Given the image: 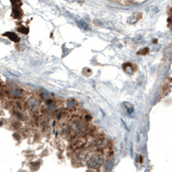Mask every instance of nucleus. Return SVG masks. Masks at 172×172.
I'll use <instances>...</instances> for the list:
<instances>
[{
	"mask_svg": "<svg viewBox=\"0 0 172 172\" xmlns=\"http://www.w3.org/2000/svg\"><path fill=\"white\" fill-rule=\"evenodd\" d=\"M18 31L22 33V34H28L29 33V29L28 28H25V27H20L18 29Z\"/></svg>",
	"mask_w": 172,
	"mask_h": 172,
	"instance_id": "nucleus-5",
	"label": "nucleus"
},
{
	"mask_svg": "<svg viewBox=\"0 0 172 172\" xmlns=\"http://www.w3.org/2000/svg\"><path fill=\"white\" fill-rule=\"evenodd\" d=\"M13 16L15 18H20L22 16V11H20L19 8H14V11H13Z\"/></svg>",
	"mask_w": 172,
	"mask_h": 172,
	"instance_id": "nucleus-2",
	"label": "nucleus"
},
{
	"mask_svg": "<svg viewBox=\"0 0 172 172\" xmlns=\"http://www.w3.org/2000/svg\"><path fill=\"white\" fill-rule=\"evenodd\" d=\"M11 3H12L14 8H19L22 5L21 0H11Z\"/></svg>",
	"mask_w": 172,
	"mask_h": 172,
	"instance_id": "nucleus-4",
	"label": "nucleus"
},
{
	"mask_svg": "<svg viewBox=\"0 0 172 172\" xmlns=\"http://www.w3.org/2000/svg\"><path fill=\"white\" fill-rule=\"evenodd\" d=\"M4 36H7L8 38H10V39H11L12 41H14V42H17V41H19V37L16 35L15 33L8 32V33L4 34Z\"/></svg>",
	"mask_w": 172,
	"mask_h": 172,
	"instance_id": "nucleus-1",
	"label": "nucleus"
},
{
	"mask_svg": "<svg viewBox=\"0 0 172 172\" xmlns=\"http://www.w3.org/2000/svg\"><path fill=\"white\" fill-rule=\"evenodd\" d=\"M123 67H124V71H125L126 72H128V73H131V72H132L133 66H132L131 64L127 63V64H126V65H123Z\"/></svg>",
	"mask_w": 172,
	"mask_h": 172,
	"instance_id": "nucleus-3",
	"label": "nucleus"
},
{
	"mask_svg": "<svg viewBox=\"0 0 172 172\" xmlns=\"http://www.w3.org/2000/svg\"><path fill=\"white\" fill-rule=\"evenodd\" d=\"M148 51H149V49H148V48H144V50H143V51H141V52H139V53H138V54H145V53H148Z\"/></svg>",
	"mask_w": 172,
	"mask_h": 172,
	"instance_id": "nucleus-6",
	"label": "nucleus"
}]
</instances>
